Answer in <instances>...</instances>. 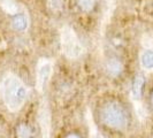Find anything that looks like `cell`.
I'll list each match as a JSON object with an SVG mask.
<instances>
[{"mask_svg":"<svg viewBox=\"0 0 153 138\" xmlns=\"http://www.w3.org/2000/svg\"><path fill=\"white\" fill-rule=\"evenodd\" d=\"M1 91L4 102L10 112L20 111L28 98V88L20 77L12 73L4 77Z\"/></svg>","mask_w":153,"mask_h":138,"instance_id":"6da1fadb","label":"cell"},{"mask_svg":"<svg viewBox=\"0 0 153 138\" xmlns=\"http://www.w3.org/2000/svg\"><path fill=\"white\" fill-rule=\"evenodd\" d=\"M101 119L109 128L123 130L128 125V114L121 104L116 101L107 102L101 109Z\"/></svg>","mask_w":153,"mask_h":138,"instance_id":"7a4b0ae2","label":"cell"},{"mask_svg":"<svg viewBox=\"0 0 153 138\" xmlns=\"http://www.w3.org/2000/svg\"><path fill=\"white\" fill-rule=\"evenodd\" d=\"M60 42H61V51L63 55L68 59H77L83 53V45L81 44L75 30L65 25L60 31Z\"/></svg>","mask_w":153,"mask_h":138,"instance_id":"3957f363","label":"cell"},{"mask_svg":"<svg viewBox=\"0 0 153 138\" xmlns=\"http://www.w3.org/2000/svg\"><path fill=\"white\" fill-rule=\"evenodd\" d=\"M54 63L51 59H39L36 68V88L39 92H43L53 73Z\"/></svg>","mask_w":153,"mask_h":138,"instance_id":"277c9868","label":"cell"},{"mask_svg":"<svg viewBox=\"0 0 153 138\" xmlns=\"http://www.w3.org/2000/svg\"><path fill=\"white\" fill-rule=\"evenodd\" d=\"M145 86V79L142 75H137L134 78L132 84H131V99L135 101V104H138L142 97H143V91Z\"/></svg>","mask_w":153,"mask_h":138,"instance_id":"5b68a950","label":"cell"},{"mask_svg":"<svg viewBox=\"0 0 153 138\" xmlns=\"http://www.w3.org/2000/svg\"><path fill=\"white\" fill-rule=\"evenodd\" d=\"M12 27L15 31H25L29 27V16L27 13H17L12 20Z\"/></svg>","mask_w":153,"mask_h":138,"instance_id":"8992f818","label":"cell"},{"mask_svg":"<svg viewBox=\"0 0 153 138\" xmlns=\"http://www.w3.org/2000/svg\"><path fill=\"white\" fill-rule=\"evenodd\" d=\"M140 67L146 71H153V48H145L139 56Z\"/></svg>","mask_w":153,"mask_h":138,"instance_id":"52a82bcc","label":"cell"},{"mask_svg":"<svg viewBox=\"0 0 153 138\" xmlns=\"http://www.w3.org/2000/svg\"><path fill=\"white\" fill-rule=\"evenodd\" d=\"M106 68H107V71L109 73V75L117 76V75H120L122 73L123 66L120 60H117V59H111V60H108Z\"/></svg>","mask_w":153,"mask_h":138,"instance_id":"ba28073f","label":"cell"},{"mask_svg":"<svg viewBox=\"0 0 153 138\" xmlns=\"http://www.w3.org/2000/svg\"><path fill=\"white\" fill-rule=\"evenodd\" d=\"M16 137L17 138H35L33 130L29 124L21 123L16 128Z\"/></svg>","mask_w":153,"mask_h":138,"instance_id":"9c48e42d","label":"cell"},{"mask_svg":"<svg viewBox=\"0 0 153 138\" xmlns=\"http://www.w3.org/2000/svg\"><path fill=\"white\" fill-rule=\"evenodd\" d=\"M0 5L2 9L8 14H12V15L17 14L19 8H17V4L15 0H0Z\"/></svg>","mask_w":153,"mask_h":138,"instance_id":"30bf717a","label":"cell"},{"mask_svg":"<svg viewBox=\"0 0 153 138\" xmlns=\"http://www.w3.org/2000/svg\"><path fill=\"white\" fill-rule=\"evenodd\" d=\"M88 123H89V129H90V138H104V136L96 128L90 112H88Z\"/></svg>","mask_w":153,"mask_h":138,"instance_id":"8fae6325","label":"cell"},{"mask_svg":"<svg viewBox=\"0 0 153 138\" xmlns=\"http://www.w3.org/2000/svg\"><path fill=\"white\" fill-rule=\"evenodd\" d=\"M77 5L83 12H91L94 8L96 0H77Z\"/></svg>","mask_w":153,"mask_h":138,"instance_id":"7c38bea8","label":"cell"},{"mask_svg":"<svg viewBox=\"0 0 153 138\" xmlns=\"http://www.w3.org/2000/svg\"><path fill=\"white\" fill-rule=\"evenodd\" d=\"M47 7L52 12H60L63 7V0H47Z\"/></svg>","mask_w":153,"mask_h":138,"instance_id":"4fadbf2b","label":"cell"},{"mask_svg":"<svg viewBox=\"0 0 153 138\" xmlns=\"http://www.w3.org/2000/svg\"><path fill=\"white\" fill-rule=\"evenodd\" d=\"M66 138H79L77 135H74V134H71V135H69V136H67Z\"/></svg>","mask_w":153,"mask_h":138,"instance_id":"5bb4252c","label":"cell"},{"mask_svg":"<svg viewBox=\"0 0 153 138\" xmlns=\"http://www.w3.org/2000/svg\"><path fill=\"white\" fill-rule=\"evenodd\" d=\"M152 101H153V93H152Z\"/></svg>","mask_w":153,"mask_h":138,"instance_id":"9a60e30c","label":"cell"}]
</instances>
